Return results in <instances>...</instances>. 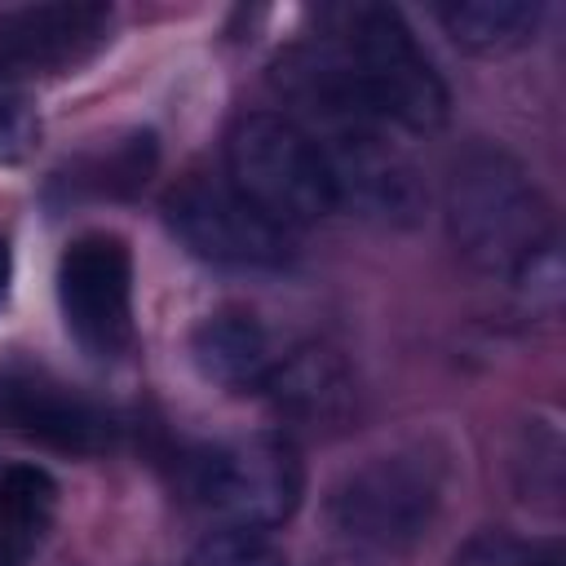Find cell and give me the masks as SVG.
Masks as SVG:
<instances>
[{"mask_svg": "<svg viewBox=\"0 0 566 566\" xmlns=\"http://www.w3.org/2000/svg\"><path fill=\"white\" fill-rule=\"evenodd\" d=\"M442 208L455 252L495 279H513L535 252L557 243L539 186L495 146H469L451 164Z\"/></svg>", "mask_w": 566, "mask_h": 566, "instance_id": "cell-1", "label": "cell"}, {"mask_svg": "<svg viewBox=\"0 0 566 566\" xmlns=\"http://www.w3.org/2000/svg\"><path fill=\"white\" fill-rule=\"evenodd\" d=\"M349 66L363 102L407 133H433L447 124V84L429 53L389 4H349L336 13V35H327Z\"/></svg>", "mask_w": 566, "mask_h": 566, "instance_id": "cell-2", "label": "cell"}, {"mask_svg": "<svg viewBox=\"0 0 566 566\" xmlns=\"http://www.w3.org/2000/svg\"><path fill=\"white\" fill-rule=\"evenodd\" d=\"M226 181L279 230H301L336 212V186L314 137L279 111L243 115L226 137Z\"/></svg>", "mask_w": 566, "mask_h": 566, "instance_id": "cell-3", "label": "cell"}, {"mask_svg": "<svg viewBox=\"0 0 566 566\" xmlns=\"http://www.w3.org/2000/svg\"><path fill=\"white\" fill-rule=\"evenodd\" d=\"M447 469L424 447H398L349 469L327 500L332 526L371 553H407L442 509Z\"/></svg>", "mask_w": 566, "mask_h": 566, "instance_id": "cell-4", "label": "cell"}, {"mask_svg": "<svg viewBox=\"0 0 566 566\" xmlns=\"http://www.w3.org/2000/svg\"><path fill=\"white\" fill-rule=\"evenodd\" d=\"M186 486L195 504L221 526L270 531L296 513L305 495V469L287 438L248 433L199 447L186 460Z\"/></svg>", "mask_w": 566, "mask_h": 566, "instance_id": "cell-5", "label": "cell"}, {"mask_svg": "<svg viewBox=\"0 0 566 566\" xmlns=\"http://www.w3.org/2000/svg\"><path fill=\"white\" fill-rule=\"evenodd\" d=\"M168 230L177 243L226 270H283L292 261V239L270 217H261L230 181L186 177L164 199Z\"/></svg>", "mask_w": 566, "mask_h": 566, "instance_id": "cell-6", "label": "cell"}, {"mask_svg": "<svg viewBox=\"0 0 566 566\" xmlns=\"http://www.w3.org/2000/svg\"><path fill=\"white\" fill-rule=\"evenodd\" d=\"M57 305L88 358H119L133 345V252L119 234L88 230L57 261Z\"/></svg>", "mask_w": 566, "mask_h": 566, "instance_id": "cell-7", "label": "cell"}, {"mask_svg": "<svg viewBox=\"0 0 566 566\" xmlns=\"http://www.w3.org/2000/svg\"><path fill=\"white\" fill-rule=\"evenodd\" d=\"M115 31V9L97 0L22 4L0 13V75L31 88L35 80L88 66Z\"/></svg>", "mask_w": 566, "mask_h": 566, "instance_id": "cell-8", "label": "cell"}, {"mask_svg": "<svg viewBox=\"0 0 566 566\" xmlns=\"http://www.w3.org/2000/svg\"><path fill=\"white\" fill-rule=\"evenodd\" d=\"M0 424L71 455H93L111 442V416L44 376H0Z\"/></svg>", "mask_w": 566, "mask_h": 566, "instance_id": "cell-9", "label": "cell"}, {"mask_svg": "<svg viewBox=\"0 0 566 566\" xmlns=\"http://www.w3.org/2000/svg\"><path fill=\"white\" fill-rule=\"evenodd\" d=\"M261 394L270 398L279 420L310 433H336L354 416V376L327 345L283 349Z\"/></svg>", "mask_w": 566, "mask_h": 566, "instance_id": "cell-10", "label": "cell"}, {"mask_svg": "<svg viewBox=\"0 0 566 566\" xmlns=\"http://www.w3.org/2000/svg\"><path fill=\"white\" fill-rule=\"evenodd\" d=\"M190 358L203 380L230 394H261L283 358L274 332L252 310H212L190 327Z\"/></svg>", "mask_w": 566, "mask_h": 566, "instance_id": "cell-11", "label": "cell"}, {"mask_svg": "<svg viewBox=\"0 0 566 566\" xmlns=\"http://www.w3.org/2000/svg\"><path fill=\"white\" fill-rule=\"evenodd\" d=\"M57 509V482L40 464L0 473V566H27Z\"/></svg>", "mask_w": 566, "mask_h": 566, "instance_id": "cell-12", "label": "cell"}, {"mask_svg": "<svg viewBox=\"0 0 566 566\" xmlns=\"http://www.w3.org/2000/svg\"><path fill=\"white\" fill-rule=\"evenodd\" d=\"M438 18L464 53L495 57V53L522 49L535 35L544 4H535V0H455V4L438 9Z\"/></svg>", "mask_w": 566, "mask_h": 566, "instance_id": "cell-13", "label": "cell"}, {"mask_svg": "<svg viewBox=\"0 0 566 566\" xmlns=\"http://www.w3.org/2000/svg\"><path fill=\"white\" fill-rule=\"evenodd\" d=\"M155 133H128L119 142H111L106 150H88L80 155L66 172H57V181L71 190V195H93V199H119V195H133L150 168H155Z\"/></svg>", "mask_w": 566, "mask_h": 566, "instance_id": "cell-14", "label": "cell"}, {"mask_svg": "<svg viewBox=\"0 0 566 566\" xmlns=\"http://www.w3.org/2000/svg\"><path fill=\"white\" fill-rule=\"evenodd\" d=\"M186 566H287V557L265 539V531H212L195 544Z\"/></svg>", "mask_w": 566, "mask_h": 566, "instance_id": "cell-15", "label": "cell"}, {"mask_svg": "<svg viewBox=\"0 0 566 566\" xmlns=\"http://www.w3.org/2000/svg\"><path fill=\"white\" fill-rule=\"evenodd\" d=\"M40 142V115L31 106V88L0 75V164H22Z\"/></svg>", "mask_w": 566, "mask_h": 566, "instance_id": "cell-16", "label": "cell"}, {"mask_svg": "<svg viewBox=\"0 0 566 566\" xmlns=\"http://www.w3.org/2000/svg\"><path fill=\"white\" fill-rule=\"evenodd\" d=\"M539 548L509 531H478L455 548L451 566H539Z\"/></svg>", "mask_w": 566, "mask_h": 566, "instance_id": "cell-17", "label": "cell"}, {"mask_svg": "<svg viewBox=\"0 0 566 566\" xmlns=\"http://www.w3.org/2000/svg\"><path fill=\"white\" fill-rule=\"evenodd\" d=\"M9 283H13V256H9V243H4V234H0V310H4V301H9Z\"/></svg>", "mask_w": 566, "mask_h": 566, "instance_id": "cell-18", "label": "cell"}, {"mask_svg": "<svg viewBox=\"0 0 566 566\" xmlns=\"http://www.w3.org/2000/svg\"><path fill=\"white\" fill-rule=\"evenodd\" d=\"M327 566H363V562H327Z\"/></svg>", "mask_w": 566, "mask_h": 566, "instance_id": "cell-19", "label": "cell"}]
</instances>
